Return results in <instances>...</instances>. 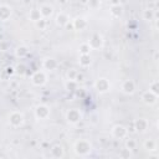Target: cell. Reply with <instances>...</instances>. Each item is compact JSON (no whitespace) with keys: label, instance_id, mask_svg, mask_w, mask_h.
<instances>
[{"label":"cell","instance_id":"cell-1","mask_svg":"<svg viewBox=\"0 0 159 159\" xmlns=\"http://www.w3.org/2000/svg\"><path fill=\"white\" fill-rule=\"evenodd\" d=\"M73 150L80 157H86L92 152V144L87 139H78L73 144Z\"/></svg>","mask_w":159,"mask_h":159},{"label":"cell","instance_id":"cell-2","mask_svg":"<svg viewBox=\"0 0 159 159\" xmlns=\"http://www.w3.org/2000/svg\"><path fill=\"white\" fill-rule=\"evenodd\" d=\"M9 123L11 127L14 128H17V127H21L22 123H24V114L19 111H14L10 113L9 116Z\"/></svg>","mask_w":159,"mask_h":159},{"label":"cell","instance_id":"cell-3","mask_svg":"<svg viewBox=\"0 0 159 159\" xmlns=\"http://www.w3.org/2000/svg\"><path fill=\"white\" fill-rule=\"evenodd\" d=\"M66 119L70 124H77L81 119H82V114L80 112V109L77 108H71L67 113H66Z\"/></svg>","mask_w":159,"mask_h":159},{"label":"cell","instance_id":"cell-4","mask_svg":"<svg viewBox=\"0 0 159 159\" xmlns=\"http://www.w3.org/2000/svg\"><path fill=\"white\" fill-rule=\"evenodd\" d=\"M94 88L97 89V92L99 93H107L111 88V83L107 78L104 77H99L96 82H94Z\"/></svg>","mask_w":159,"mask_h":159},{"label":"cell","instance_id":"cell-5","mask_svg":"<svg viewBox=\"0 0 159 159\" xmlns=\"http://www.w3.org/2000/svg\"><path fill=\"white\" fill-rule=\"evenodd\" d=\"M31 82L35 86H43L47 82V76L45 71H36L31 77Z\"/></svg>","mask_w":159,"mask_h":159},{"label":"cell","instance_id":"cell-6","mask_svg":"<svg viewBox=\"0 0 159 159\" xmlns=\"http://www.w3.org/2000/svg\"><path fill=\"white\" fill-rule=\"evenodd\" d=\"M87 42H88V45L91 46L92 50H98L103 46V39L99 34H93Z\"/></svg>","mask_w":159,"mask_h":159},{"label":"cell","instance_id":"cell-7","mask_svg":"<svg viewBox=\"0 0 159 159\" xmlns=\"http://www.w3.org/2000/svg\"><path fill=\"white\" fill-rule=\"evenodd\" d=\"M50 116V108L46 104H40L35 108V117L37 119H46Z\"/></svg>","mask_w":159,"mask_h":159},{"label":"cell","instance_id":"cell-8","mask_svg":"<svg viewBox=\"0 0 159 159\" xmlns=\"http://www.w3.org/2000/svg\"><path fill=\"white\" fill-rule=\"evenodd\" d=\"M128 134V130H127V127L122 125V124H117L112 128V135L117 139H123L125 138Z\"/></svg>","mask_w":159,"mask_h":159},{"label":"cell","instance_id":"cell-9","mask_svg":"<svg viewBox=\"0 0 159 159\" xmlns=\"http://www.w3.org/2000/svg\"><path fill=\"white\" fill-rule=\"evenodd\" d=\"M120 89L123 93L125 94H133L135 92V83L133 80H125L122 82V86H120Z\"/></svg>","mask_w":159,"mask_h":159},{"label":"cell","instance_id":"cell-10","mask_svg":"<svg viewBox=\"0 0 159 159\" xmlns=\"http://www.w3.org/2000/svg\"><path fill=\"white\" fill-rule=\"evenodd\" d=\"M157 99H158V94H155V93L152 92L150 89L145 91V92L142 94V101H143L145 104H148V106L154 104V103L157 102Z\"/></svg>","mask_w":159,"mask_h":159},{"label":"cell","instance_id":"cell-11","mask_svg":"<svg viewBox=\"0 0 159 159\" xmlns=\"http://www.w3.org/2000/svg\"><path fill=\"white\" fill-rule=\"evenodd\" d=\"M133 124H134L135 132H138V133H144L148 129V125H149V123L145 118H138L133 122Z\"/></svg>","mask_w":159,"mask_h":159},{"label":"cell","instance_id":"cell-12","mask_svg":"<svg viewBox=\"0 0 159 159\" xmlns=\"http://www.w3.org/2000/svg\"><path fill=\"white\" fill-rule=\"evenodd\" d=\"M11 14H12L11 6H9L6 4H1L0 5V20L1 21H7L11 17Z\"/></svg>","mask_w":159,"mask_h":159},{"label":"cell","instance_id":"cell-13","mask_svg":"<svg viewBox=\"0 0 159 159\" xmlns=\"http://www.w3.org/2000/svg\"><path fill=\"white\" fill-rule=\"evenodd\" d=\"M70 21V17H68V15L67 14H65V12H58L57 15H56V17H55V22H56V25L57 26H61V27H65L66 26V24Z\"/></svg>","mask_w":159,"mask_h":159},{"label":"cell","instance_id":"cell-14","mask_svg":"<svg viewBox=\"0 0 159 159\" xmlns=\"http://www.w3.org/2000/svg\"><path fill=\"white\" fill-rule=\"evenodd\" d=\"M143 148L145 149V150H148V152H157L158 149V143H157V140L155 139H145L144 142H143Z\"/></svg>","mask_w":159,"mask_h":159},{"label":"cell","instance_id":"cell-15","mask_svg":"<svg viewBox=\"0 0 159 159\" xmlns=\"http://www.w3.org/2000/svg\"><path fill=\"white\" fill-rule=\"evenodd\" d=\"M51 157H52V158H57V159L63 158V157H65V150H63L62 145H58V144L53 145V147L51 148Z\"/></svg>","mask_w":159,"mask_h":159},{"label":"cell","instance_id":"cell-16","mask_svg":"<svg viewBox=\"0 0 159 159\" xmlns=\"http://www.w3.org/2000/svg\"><path fill=\"white\" fill-rule=\"evenodd\" d=\"M143 19H144L145 21H152V20L157 21V19H158V12H157V10H152V9L144 10V11H143Z\"/></svg>","mask_w":159,"mask_h":159},{"label":"cell","instance_id":"cell-17","mask_svg":"<svg viewBox=\"0 0 159 159\" xmlns=\"http://www.w3.org/2000/svg\"><path fill=\"white\" fill-rule=\"evenodd\" d=\"M39 10H40V14H41V16H42L43 19H47V17H50V16L53 14V7H52L51 5H47V4L42 5Z\"/></svg>","mask_w":159,"mask_h":159},{"label":"cell","instance_id":"cell-18","mask_svg":"<svg viewBox=\"0 0 159 159\" xmlns=\"http://www.w3.org/2000/svg\"><path fill=\"white\" fill-rule=\"evenodd\" d=\"M72 22H73L75 30H83V29H86V26H87V21H86L83 17H77V19H75Z\"/></svg>","mask_w":159,"mask_h":159},{"label":"cell","instance_id":"cell-19","mask_svg":"<svg viewBox=\"0 0 159 159\" xmlns=\"http://www.w3.org/2000/svg\"><path fill=\"white\" fill-rule=\"evenodd\" d=\"M91 62H92V60H91V56H89V55H81V53H80V58H78L80 66H82V67H88V66L91 65Z\"/></svg>","mask_w":159,"mask_h":159},{"label":"cell","instance_id":"cell-20","mask_svg":"<svg viewBox=\"0 0 159 159\" xmlns=\"http://www.w3.org/2000/svg\"><path fill=\"white\" fill-rule=\"evenodd\" d=\"M111 14L114 16V17H119L122 14H123V7L122 5H111Z\"/></svg>","mask_w":159,"mask_h":159},{"label":"cell","instance_id":"cell-21","mask_svg":"<svg viewBox=\"0 0 159 159\" xmlns=\"http://www.w3.org/2000/svg\"><path fill=\"white\" fill-rule=\"evenodd\" d=\"M43 67H45L46 70L52 71V70H55V68L57 67V62H56V60H53V58H46V60L43 61Z\"/></svg>","mask_w":159,"mask_h":159},{"label":"cell","instance_id":"cell-22","mask_svg":"<svg viewBox=\"0 0 159 159\" xmlns=\"http://www.w3.org/2000/svg\"><path fill=\"white\" fill-rule=\"evenodd\" d=\"M29 19L32 20L34 22H36V21H39L40 19H42V16H41V14H40V10H39V9H32V10H30Z\"/></svg>","mask_w":159,"mask_h":159},{"label":"cell","instance_id":"cell-23","mask_svg":"<svg viewBox=\"0 0 159 159\" xmlns=\"http://www.w3.org/2000/svg\"><path fill=\"white\" fill-rule=\"evenodd\" d=\"M27 52H29V50H27L26 46H19V47L16 48V51H15V55H16L17 57L22 58V57H25V56L27 55Z\"/></svg>","mask_w":159,"mask_h":159},{"label":"cell","instance_id":"cell-24","mask_svg":"<svg viewBox=\"0 0 159 159\" xmlns=\"http://www.w3.org/2000/svg\"><path fill=\"white\" fill-rule=\"evenodd\" d=\"M91 46L88 45V42H83V43H81L80 45V53L81 55H89V52H91Z\"/></svg>","mask_w":159,"mask_h":159},{"label":"cell","instance_id":"cell-25","mask_svg":"<svg viewBox=\"0 0 159 159\" xmlns=\"http://www.w3.org/2000/svg\"><path fill=\"white\" fill-rule=\"evenodd\" d=\"M77 83L78 82H76L75 80H67V82L65 83V88L67 91H75L77 89Z\"/></svg>","mask_w":159,"mask_h":159},{"label":"cell","instance_id":"cell-26","mask_svg":"<svg viewBox=\"0 0 159 159\" xmlns=\"http://www.w3.org/2000/svg\"><path fill=\"white\" fill-rule=\"evenodd\" d=\"M135 147H137V142L134 140V139H132V138H128L127 140H125V148L128 149V150H134L135 149Z\"/></svg>","mask_w":159,"mask_h":159},{"label":"cell","instance_id":"cell-27","mask_svg":"<svg viewBox=\"0 0 159 159\" xmlns=\"http://www.w3.org/2000/svg\"><path fill=\"white\" fill-rule=\"evenodd\" d=\"M35 24H36V26H37L40 30H45V27H46V24H47V22H46V20L42 17V19H40L39 21H36Z\"/></svg>","mask_w":159,"mask_h":159},{"label":"cell","instance_id":"cell-28","mask_svg":"<svg viewBox=\"0 0 159 159\" xmlns=\"http://www.w3.org/2000/svg\"><path fill=\"white\" fill-rule=\"evenodd\" d=\"M158 81H154V82H152L150 84H149V89L152 91V92H154L155 94H158L159 93V91H158Z\"/></svg>","mask_w":159,"mask_h":159},{"label":"cell","instance_id":"cell-29","mask_svg":"<svg viewBox=\"0 0 159 159\" xmlns=\"http://www.w3.org/2000/svg\"><path fill=\"white\" fill-rule=\"evenodd\" d=\"M119 157H122V158H132V153H130V150H128V149L125 148V149H123V150L119 153Z\"/></svg>","mask_w":159,"mask_h":159},{"label":"cell","instance_id":"cell-30","mask_svg":"<svg viewBox=\"0 0 159 159\" xmlns=\"http://www.w3.org/2000/svg\"><path fill=\"white\" fill-rule=\"evenodd\" d=\"M88 6L92 7V9H96L98 5H99V0H88Z\"/></svg>","mask_w":159,"mask_h":159},{"label":"cell","instance_id":"cell-31","mask_svg":"<svg viewBox=\"0 0 159 159\" xmlns=\"http://www.w3.org/2000/svg\"><path fill=\"white\" fill-rule=\"evenodd\" d=\"M76 75H77V72H76L75 70H70V71L67 72V77H68V80H75Z\"/></svg>","mask_w":159,"mask_h":159},{"label":"cell","instance_id":"cell-32","mask_svg":"<svg viewBox=\"0 0 159 159\" xmlns=\"http://www.w3.org/2000/svg\"><path fill=\"white\" fill-rule=\"evenodd\" d=\"M75 81H76V82H82V81H83V75L77 72V75H76V77H75Z\"/></svg>","mask_w":159,"mask_h":159},{"label":"cell","instance_id":"cell-33","mask_svg":"<svg viewBox=\"0 0 159 159\" xmlns=\"http://www.w3.org/2000/svg\"><path fill=\"white\" fill-rule=\"evenodd\" d=\"M17 72H19V73H21V75H24V73H25V67H24L22 65H21V66H19V67H17Z\"/></svg>","mask_w":159,"mask_h":159},{"label":"cell","instance_id":"cell-34","mask_svg":"<svg viewBox=\"0 0 159 159\" xmlns=\"http://www.w3.org/2000/svg\"><path fill=\"white\" fill-rule=\"evenodd\" d=\"M6 73L7 75H12L14 73V67H7L6 68Z\"/></svg>","mask_w":159,"mask_h":159},{"label":"cell","instance_id":"cell-35","mask_svg":"<svg viewBox=\"0 0 159 159\" xmlns=\"http://www.w3.org/2000/svg\"><path fill=\"white\" fill-rule=\"evenodd\" d=\"M119 0H111V5H119Z\"/></svg>","mask_w":159,"mask_h":159},{"label":"cell","instance_id":"cell-36","mask_svg":"<svg viewBox=\"0 0 159 159\" xmlns=\"http://www.w3.org/2000/svg\"><path fill=\"white\" fill-rule=\"evenodd\" d=\"M58 2L62 4V5H65V4H67V0H58Z\"/></svg>","mask_w":159,"mask_h":159},{"label":"cell","instance_id":"cell-37","mask_svg":"<svg viewBox=\"0 0 159 159\" xmlns=\"http://www.w3.org/2000/svg\"><path fill=\"white\" fill-rule=\"evenodd\" d=\"M154 60H155V61L158 60V52H155V53H154Z\"/></svg>","mask_w":159,"mask_h":159},{"label":"cell","instance_id":"cell-38","mask_svg":"<svg viewBox=\"0 0 159 159\" xmlns=\"http://www.w3.org/2000/svg\"><path fill=\"white\" fill-rule=\"evenodd\" d=\"M128 0H119V2H127Z\"/></svg>","mask_w":159,"mask_h":159},{"label":"cell","instance_id":"cell-39","mask_svg":"<svg viewBox=\"0 0 159 159\" xmlns=\"http://www.w3.org/2000/svg\"><path fill=\"white\" fill-rule=\"evenodd\" d=\"M101 1H106V0H99V2H101Z\"/></svg>","mask_w":159,"mask_h":159},{"label":"cell","instance_id":"cell-40","mask_svg":"<svg viewBox=\"0 0 159 159\" xmlns=\"http://www.w3.org/2000/svg\"><path fill=\"white\" fill-rule=\"evenodd\" d=\"M150 1H157V0H150Z\"/></svg>","mask_w":159,"mask_h":159}]
</instances>
